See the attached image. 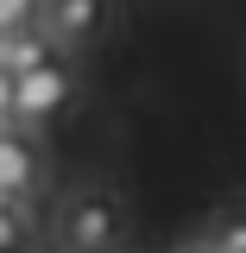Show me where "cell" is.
I'll list each match as a JSON object with an SVG mask.
<instances>
[{
	"label": "cell",
	"mask_w": 246,
	"mask_h": 253,
	"mask_svg": "<svg viewBox=\"0 0 246 253\" xmlns=\"http://www.w3.org/2000/svg\"><path fill=\"white\" fill-rule=\"evenodd\" d=\"M44 32L51 44H95L107 32V0H44Z\"/></svg>",
	"instance_id": "3"
},
{
	"label": "cell",
	"mask_w": 246,
	"mask_h": 253,
	"mask_svg": "<svg viewBox=\"0 0 246 253\" xmlns=\"http://www.w3.org/2000/svg\"><path fill=\"white\" fill-rule=\"evenodd\" d=\"M196 253H209V247H196Z\"/></svg>",
	"instance_id": "12"
},
{
	"label": "cell",
	"mask_w": 246,
	"mask_h": 253,
	"mask_svg": "<svg viewBox=\"0 0 246 253\" xmlns=\"http://www.w3.org/2000/svg\"><path fill=\"white\" fill-rule=\"evenodd\" d=\"M38 13H44V0H0V32H26V26H38Z\"/></svg>",
	"instance_id": "6"
},
{
	"label": "cell",
	"mask_w": 246,
	"mask_h": 253,
	"mask_svg": "<svg viewBox=\"0 0 246 253\" xmlns=\"http://www.w3.org/2000/svg\"><path fill=\"white\" fill-rule=\"evenodd\" d=\"M95 253H114V247H95Z\"/></svg>",
	"instance_id": "11"
},
{
	"label": "cell",
	"mask_w": 246,
	"mask_h": 253,
	"mask_svg": "<svg viewBox=\"0 0 246 253\" xmlns=\"http://www.w3.org/2000/svg\"><path fill=\"white\" fill-rule=\"evenodd\" d=\"M0 126H6V121H0Z\"/></svg>",
	"instance_id": "13"
},
{
	"label": "cell",
	"mask_w": 246,
	"mask_h": 253,
	"mask_svg": "<svg viewBox=\"0 0 246 253\" xmlns=\"http://www.w3.org/2000/svg\"><path fill=\"white\" fill-rule=\"evenodd\" d=\"M0 121H13V76L0 70Z\"/></svg>",
	"instance_id": "9"
},
{
	"label": "cell",
	"mask_w": 246,
	"mask_h": 253,
	"mask_svg": "<svg viewBox=\"0 0 246 253\" xmlns=\"http://www.w3.org/2000/svg\"><path fill=\"white\" fill-rule=\"evenodd\" d=\"M63 234H70L76 253L114 247V234H120V203H114V196H76L70 215H63Z\"/></svg>",
	"instance_id": "2"
},
{
	"label": "cell",
	"mask_w": 246,
	"mask_h": 253,
	"mask_svg": "<svg viewBox=\"0 0 246 253\" xmlns=\"http://www.w3.org/2000/svg\"><path fill=\"white\" fill-rule=\"evenodd\" d=\"M209 253H246V215H227L215 228V241H209Z\"/></svg>",
	"instance_id": "8"
},
{
	"label": "cell",
	"mask_w": 246,
	"mask_h": 253,
	"mask_svg": "<svg viewBox=\"0 0 246 253\" xmlns=\"http://www.w3.org/2000/svg\"><path fill=\"white\" fill-rule=\"evenodd\" d=\"M70 95H76V76H70L63 57H51V63H38V70H26V76H13V121L38 126V121H51Z\"/></svg>",
	"instance_id": "1"
},
{
	"label": "cell",
	"mask_w": 246,
	"mask_h": 253,
	"mask_svg": "<svg viewBox=\"0 0 246 253\" xmlns=\"http://www.w3.org/2000/svg\"><path fill=\"white\" fill-rule=\"evenodd\" d=\"M44 177V158H38V139L32 133H13V121L0 126V196H26L32 184Z\"/></svg>",
	"instance_id": "4"
},
{
	"label": "cell",
	"mask_w": 246,
	"mask_h": 253,
	"mask_svg": "<svg viewBox=\"0 0 246 253\" xmlns=\"http://www.w3.org/2000/svg\"><path fill=\"white\" fill-rule=\"evenodd\" d=\"M0 247H26V209L13 196H0Z\"/></svg>",
	"instance_id": "7"
},
{
	"label": "cell",
	"mask_w": 246,
	"mask_h": 253,
	"mask_svg": "<svg viewBox=\"0 0 246 253\" xmlns=\"http://www.w3.org/2000/svg\"><path fill=\"white\" fill-rule=\"evenodd\" d=\"M0 253H26V247H0Z\"/></svg>",
	"instance_id": "10"
},
{
	"label": "cell",
	"mask_w": 246,
	"mask_h": 253,
	"mask_svg": "<svg viewBox=\"0 0 246 253\" xmlns=\"http://www.w3.org/2000/svg\"><path fill=\"white\" fill-rule=\"evenodd\" d=\"M51 57H57L51 32H38V26L0 32V70H6V76H26V70H38V63H51Z\"/></svg>",
	"instance_id": "5"
}]
</instances>
